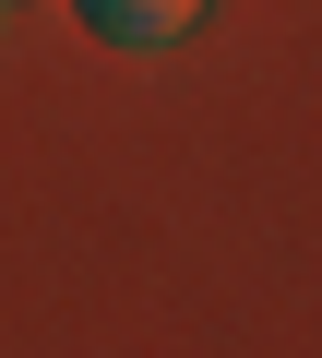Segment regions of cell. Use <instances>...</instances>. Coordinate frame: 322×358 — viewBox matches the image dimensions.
Segmentation results:
<instances>
[{
    "instance_id": "6da1fadb",
    "label": "cell",
    "mask_w": 322,
    "mask_h": 358,
    "mask_svg": "<svg viewBox=\"0 0 322 358\" xmlns=\"http://www.w3.org/2000/svg\"><path fill=\"white\" fill-rule=\"evenodd\" d=\"M84 13H96V36H119V48H168V36H191L203 0H84Z\"/></svg>"
}]
</instances>
